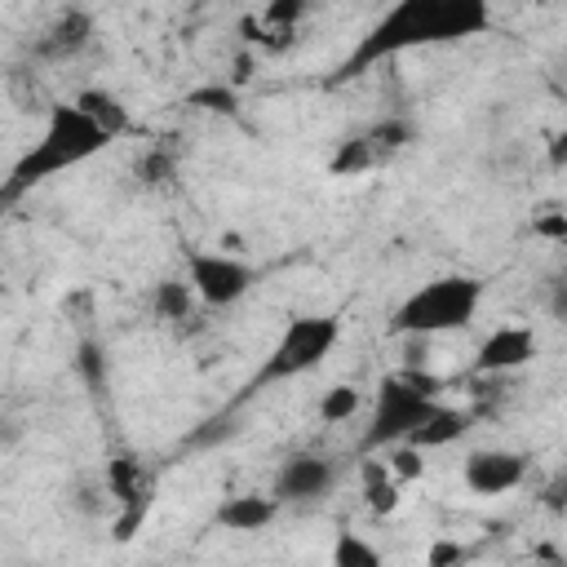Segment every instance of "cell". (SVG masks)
Listing matches in <instances>:
<instances>
[{"mask_svg":"<svg viewBox=\"0 0 567 567\" xmlns=\"http://www.w3.org/2000/svg\"><path fill=\"white\" fill-rule=\"evenodd\" d=\"M492 31V0H394L350 49L337 80L363 75L390 58L439 49V44H465L474 35Z\"/></svg>","mask_w":567,"mask_h":567,"instance_id":"cell-1","label":"cell"},{"mask_svg":"<svg viewBox=\"0 0 567 567\" xmlns=\"http://www.w3.org/2000/svg\"><path fill=\"white\" fill-rule=\"evenodd\" d=\"M115 137L71 97V102H49L44 124L35 133V142L9 164L4 182H0V204H18L27 190L89 164L93 155H102Z\"/></svg>","mask_w":567,"mask_h":567,"instance_id":"cell-2","label":"cell"},{"mask_svg":"<svg viewBox=\"0 0 567 567\" xmlns=\"http://www.w3.org/2000/svg\"><path fill=\"white\" fill-rule=\"evenodd\" d=\"M483 306V279L452 270L416 284L394 310H390V337H443L465 332Z\"/></svg>","mask_w":567,"mask_h":567,"instance_id":"cell-3","label":"cell"},{"mask_svg":"<svg viewBox=\"0 0 567 567\" xmlns=\"http://www.w3.org/2000/svg\"><path fill=\"white\" fill-rule=\"evenodd\" d=\"M439 381L421 368H399L377 381L372 408H368V430H363V452H381L390 443H408L434 412H439Z\"/></svg>","mask_w":567,"mask_h":567,"instance_id":"cell-4","label":"cell"},{"mask_svg":"<svg viewBox=\"0 0 567 567\" xmlns=\"http://www.w3.org/2000/svg\"><path fill=\"white\" fill-rule=\"evenodd\" d=\"M341 328H346V323H341V315H332V310L292 315V319L279 328V337L270 341V350L261 354V363H257V372H252V381H248L244 390L257 394V390H270V385H279V381H297V377L323 368L328 354H332L337 341H341Z\"/></svg>","mask_w":567,"mask_h":567,"instance_id":"cell-5","label":"cell"},{"mask_svg":"<svg viewBox=\"0 0 567 567\" xmlns=\"http://www.w3.org/2000/svg\"><path fill=\"white\" fill-rule=\"evenodd\" d=\"M186 284L195 292L199 306H213V310H226L235 301L248 297V288L257 284V270L235 257V252H221V248H190L186 252Z\"/></svg>","mask_w":567,"mask_h":567,"instance_id":"cell-6","label":"cell"},{"mask_svg":"<svg viewBox=\"0 0 567 567\" xmlns=\"http://www.w3.org/2000/svg\"><path fill=\"white\" fill-rule=\"evenodd\" d=\"M332 487H337V461L332 456H323V452H292L275 470L270 496L279 505H306V501L328 496Z\"/></svg>","mask_w":567,"mask_h":567,"instance_id":"cell-7","label":"cell"},{"mask_svg":"<svg viewBox=\"0 0 567 567\" xmlns=\"http://www.w3.org/2000/svg\"><path fill=\"white\" fill-rule=\"evenodd\" d=\"M523 478H527V456L514 447H474L461 461V483L474 496H505L523 487Z\"/></svg>","mask_w":567,"mask_h":567,"instance_id":"cell-8","label":"cell"},{"mask_svg":"<svg viewBox=\"0 0 567 567\" xmlns=\"http://www.w3.org/2000/svg\"><path fill=\"white\" fill-rule=\"evenodd\" d=\"M536 359V332L527 323L492 328L474 350V372H518Z\"/></svg>","mask_w":567,"mask_h":567,"instance_id":"cell-9","label":"cell"},{"mask_svg":"<svg viewBox=\"0 0 567 567\" xmlns=\"http://www.w3.org/2000/svg\"><path fill=\"white\" fill-rule=\"evenodd\" d=\"M275 514H279V501L270 492H239L213 509V523L226 532H261L275 523Z\"/></svg>","mask_w":567,"mask_h":567,"instance_id":"cell-10","label":"cell"},{"mask_svg":"<svg viewBox=\"0 0 567 567\" xmlns=\"http://www.w3.org/2000/svg\"><path fill=\"white\" fill-rule=\"evenodd\" d=\"M89 40H93V13L71 4V9H62V13L49 22V31L40 35V53H44V58H71V53L89 49Z\"/></svg>","mask_w":567,"mask_h":567,"instance_id":"cell-11","label":"cell"},{"mask_svg":"<svg viewBox=\"0 0 567 567\" xmlns=\"http://www.w3.org/2000/svg\"><path fill=\"white\" fill-rule=\"evenodd\" d=\"M470 430V416L461 412V408H447V403H439V412L408 439V443H416L421 452H434V447H447V443H456L461 434Z\"/></svg>","mask_w":567,"mask_h":567,"instance_id":"cell-12","label":"cell"},{"mask_svg":"<svg viewBox=\"0 0 567 567\" xmlns=\"http://www.w3.org/2000/svg\"><path fill=\"white\" fill-rule=\"evenodd\" d=\"M377 159H381V151H377L372 133H354V137H341V142H337V155L328 159V173H332V177H359V173H368Z\"/></svg>","mask_w":567,"mask_h":567,"instance_id":"cell-13","label":"cell"},{"mask_svg":"<svg viewBox=\"0 0 567 567\" xmlns=\"http://www.w3.org/2000/svg\"><path fill=\"white\" fill-rule=\"evenodd\" d=\"M315 412H319L323 425H346V421H354V416L363 412V390L350 385V381H337V385H328V390L319 394Z\"/></svg>","mask_w":567,"mask_h":567,"instance_id":"cell-14","label":"cell"},{"mask_svg":"<svg viewBox=\"0 0 567 567\" xmlns=\"http://www.w3.org/2000/svg\"><path fill=\"white\" fill-rule=\"evenodd\" d=\"M75 102L111 133V137H120V133H128V106L115 97V93H106V89H80L75 93Z\"/></svg>","mask_w":567,"mask_h":567,"instance_id":"cell-15","label":"cell"},{"mask_svg":"<svg viewBox=\"0 0 567 567\" xmlns=\"http://www.w3.org/2000/svg\"><path fill=\"white\" fill-rule=\"evenodd\" d=\"M363 496L377 514H390L399 505V478L385 470V461H368L363 465Z\"/></svg>","mask_w":567,"mask_h":567,"instance_id":"cell-16","label":"cell"},{"mask_svg":"<svg viewBox=\"0 0 567 567\" xmlns=\"http://www.w3.org/2000/svg\"><path fill=\"white\" fill-rule=\"evenodd\" d=\"M328 558H332V567H381V549L368 545L359 532H337Z\"/></svg>","mask_w":567,"mask_h":567,"instance_id":"cell-17","label":"cell"},{"mask_svg":"<svg viewBox=\"0 0 567 567\" xmlns=\"http://www.w3.org/2000/svg\"><path fill=\"white\" fill-rule=\"evenodd\" d=\"M195 306V292L186 279H159L155 284V315L159 319H186Z\"/></svg>","mask_w":567,"mask_h":567,"instance_id":"cell-18","label":"cell"},{"mask_svg":"<svg viewBox=\"0 0 567 567\" xmlns=\"http://www.w3.org/2000/svg\"><path fill=\"white\" fill-rule=\"evenodd\" d=\"M381 452H385V470H390L399 483H412V478L425 474V452H421L416 443H390V447H381Z\"/></svg>","mask_w":567,"mask_h":567,"instance_id":"cell-19","label":"cell"},{"mask_svg":"<svg viewBox=\"0 0 567 567\" xmlns=\"http://www.w3.org/2000/svg\"><path fill=\"white\" fill-rule=\"evenodd\" d=\"M306 9H310V0H270L261 18H266L270 27H284V31H292V27H297V18H301Z\"/></svg>","mask_w":567,"mask_h":567,"instance_id":"cell-20","label":"cell"},{"mask_svg":"<svg viewBox=\"0 0 567 567\" xmlns=\"http://www.w3.org/2000/svg\"><path fill=\"white\" fill-rule=\"evenodd\" d=\"M452 558H465V549H461V545H434V549L425 554L430 567H434V563H452Z\"/></svg>","mask_w":567,"mask_h":567,"instance_id":"cell-21","label":"cell"},{"mask_svg":"<svg viewBox=\"0 0 567 567\" xmlns=\"http://www.w3.org/2000/svg\"><path fill=\"white\" fill-rule=\"evenodd\" d=\"M13 439H18V425H13V421H4V416H0V447H9V443H13Z\"/></svg>","mask_w":567,"mask_h":567,"instance_id":"cell-22","label":"cell"}]
</instances>
